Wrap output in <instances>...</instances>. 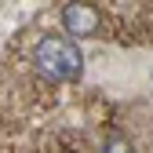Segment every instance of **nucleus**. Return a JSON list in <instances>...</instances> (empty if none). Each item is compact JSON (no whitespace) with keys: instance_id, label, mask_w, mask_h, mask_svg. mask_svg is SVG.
<instances>
[{"instance_id":"nucleus-1","label":"nucleus","mask_w":153,"mask_h":153,"mask_svg":"<svg viewBox=\"0 0 153 153\" xmlns=\"http://www.w3.org/2000/svg\"><path fill=\"white\" fill-rule=\"evenodd\" d=\"M33 66L40 76H48L55 84H73L84 73V55L69 36H40V44L33 51Z\"/></svg>"},{"instance_id":"nucleus-2","label":"nucleus","mask_w":153,"mask_h":153,"mask_svg":"<svg viewBox=\"0 0 153 153\" xmlns=\"http://www.w3.org/2000/svg\"><path fill=\"white\" fill-rule=\"evenodd\" d=\"M62 26L69 33V40L73 36H95L99 26H102V18L95 11V4H66L62 7Z\"/></svg>"},{"instance_id":"nucleus-3","label":"nucleus","mask_w":153,"mask_h":153,"mask_svg":"<svg viewBox=\"0 0 153 153\" xmlns=\"http://www.w3.org/2000/svg\"><path fill=\"white\" fill-rule=\"evenodd\" d=\"M99 153H135V146H131V139H128V135L113 131V135H106V142H102V149H99Z\"/></svg>"}]
</instances>
